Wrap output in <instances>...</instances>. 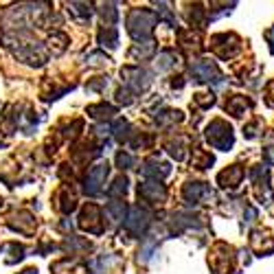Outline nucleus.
I'll list each match as a JSON object with an SVG mask.
<instances>
[{
    "label": "nucleus",
    "mask_w": 274,
    "mask_h": 274,
    "mask_svg": "<svg viewBox=\"0 0 274 274\" xmlns=\"http://www.w3.org/2000/svg\"><path fill=\"white\" fill-rule=\"evenodd\" d=\"M130 33L134 35L136 40H143L151 33V27H154V13L149 11H134L130 16Z\"/></svg>",
    "instance_id": "1"
},
{
    "label": "nucleus",
    "mask_w": 274,
    "mask_h": 274,
    "mask_svg": "<svg viewBox=\"0 0 274 274\" xmlns=\"http://www.w3.org/2000/svg\"><path fill=\"white\" fill-rule=\"evenodd\" d=\"M209 140L215 147H222V149H226V147H230L232 143V134H230V128H226L222 121H215V123L209 128Z\"/></svg>",
    "instance_id": "2"
},
{
    "label": "nucleus",
    "mask_w": 274,
    "mask_h": 274,
    "mask_svg": "<svg viewBox=\"0 0 274 274\" xmlns=\"http://www.w3.org/2000/svg\"><path fill=\"white\" fill-rule=\"evenodd\" d=\"M105 176H108V165H97V167H92V169L88 171V178H86V193H90V195H94V193H99V189H101V184L105 182Z\"/></svg>",
    "instance_id": "3"
},
{
    "label": "nucleus",
    "mask_w": 274,
    "mask_h": 274,
    "mask_svg": "<svg viewBox=\"0 0 274 274\" xmlns=\"http://www.w3.org/2000/svg\"><path fill=\"white\" fill-rule=\"evenodd\" d=\"M145 226H147V215L140 209H134L130 213L128 220H125V228L130 232H134V235H140L145 230Z\"/></svg>",
    "instance_id": "4"
},
{
    "label": "nucleus",
    "mask_w": 274,
    "mask_h": 274,
    "mask_svg": "<svg viewBox=\"0 0 274 274\" xmlns=\"http://www.w3.org/2000/svg\"><path fill=\"white\" fill-rule=\"evenodd\" d=\"M125 189H128V180H125V178H119V180L114 182V186L110 189V195H114V193H125Z\"/></svg>",
    "instance_id": "5"
},
{
    "label": "nucleus",
    "mask_w": 274,
    "mask_h": 274,
    "mask_svg": "<svg viewBox=\"0 0 274 274\" xmlns=\"http://www.w3.org/2000/svg\"><path fill=\"white\" fill-rule=\"evenodd\" d=\"M116 162L121 165V169H128V167L132 165V162H134V158H132L130 154H123V151H121V154L116 156Z\"/></svg>",
    "instance_id": "6"
},
{
    "label": "nucleus",
    "mask_w": 274,
    "mask_h": 274,
    "mask_svg": "<svg viewBox=\"0 0 274 274\" xmlns=\"http://www.w3.org/2000/svg\"><path fill=\"white\" fill-rule=\"evenodd\" d=\"M24 274H35V270H27V272H24Z\"/></svg>",
    "instance_id": "7"
}]
</instances>
